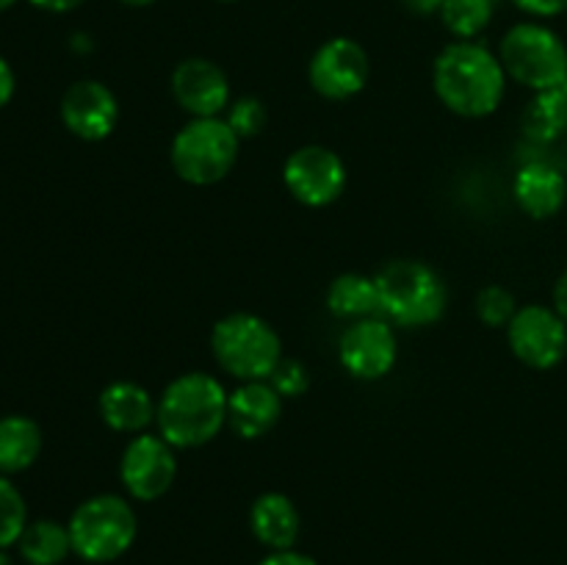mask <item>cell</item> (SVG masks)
<instances>
[{"mask_svg": "<svg viewBox=\"0 0 567 565\" xmlns=\"http://www.w3.org/2000/svg\"><path fill=\"white\" fill-rule=\"evenodd\" d=\"M432 86L452 114L482 120L502 105L507 72L498 53L474 39H457L437 53L432 64Z\"/></svg>", "mask_w": 567, "mask_h": 565, "instance_id": "cell-1", "label": "cell"}, {"mask_svg": "<svg viewBox=\"0 0 567 565\" xmlns=\"http://www.w3.org/2000/svg\"><path fill=\"white\" fill-rule=\"evenodd\" d=\"M227 424V391L214 374L186 371L164 388L155 427L175 449H197L214 441Z\"/></svg>", "mask_w": 567, "mask_h": 565, "instance_id": "cell-2", "label": "cell"}, {"mask_svg": "<svg viewBox=\"0 0 567 565\" xmlns=\"http://www.w3.org/2000/svg\"><path fill=\"white\" fill-rule=\"evenodd\" d=\"M374 280L382 316L393 325L426 327L446 314V282L424 260H391Z\"/></svg>", "mask_w": 567, "mask_h": 565, "instance_id": "cell-3", "label": "cell"}, {"mask_svg": "<svg viewBox=\"0 0 567 565\" xmlns=\"http://www.w3.org/2000/svg\"><path fill=\"white\" fill-rule=\"evenodd\" d=\"M72 554L94 565L114 563L133 546L138 532L131 502L116 493H97L75 507L70 515Z\"/></svg>", "mask_w": 567, "mask_h": 565, "instance_id": "cell-4", "label": "cell"}, {"mask_svg": "<svg viewBox=\"0 0 567 565\" xmlns=\"http://www.w3.org/2000/svg\"><path fill=\"white\" fill-rule=\"evenodd\" d=\"M216 363L241 382L269 380L282 360V341L275 327L255 314H227L210 332Z\"/></svg>", "mask_w": 567, "mask_h": 565, "instance_id": "cell-5", "label": "cell"}, {"mask_svg": "<svg viewBox=\"0 0 567 565\" xmlns=\"http://www.w3.org/2000/svg\"><path fill=\"white\" fill-rule=\"evenodd\" d=\"M241 138L221 116H197L186 122L172 142V166L192 186H214L225 181L238 161Z\"/></svg>", "mask_w": 567, "mask_h": 565, "instance_id": "cell-6", "label": "cell"}, {"mask_svg": "<svg viewBox=\"0 0 567 565\" xmlns=\"http://www.w3.org/2000/svg\"><path fill=\"white\" fill-rule=\"evenodd\" d=\"M507 78L532 92H543L567 78V44L557 31L543 22H518L509 28L498 44Z\"/></svg>", "mask_w": 567, "mask_h": 565, "instance_id": "cell-7", "label": "cell"}, {"mask_svg": "<svg viewBox=\"0 0 567 565\" xmlns=\"http://www.w3.org/2000/svg\"><path fill=\"white\" fill-rule=\"evenodd\" d=\"M282 181L291 197L308 208H327L347 188V166L341 155L321 144H305L288 155Z\"/></svg>", "mask_w": 567, "mask_h": 565, "instance_id": "cell-8", "label": "cell"}, {"mask_svg": "<svg viewBox=\"0 0 567 565\" xmlns=\"http://www.w3.org/2000/svg\"><path fill=\"white\" fill-rule=\"evenodd\" d=\"M507 341L520 363L548 371L567 355V321L548 305H526L509 321Z\"/></svg>", "mask_w": 567, "mask_h": 565, "instance_id": "cell-9", "label": "cell"}, {"mask_svg": "<svg viewBox=\"0 0 567 565\" xmlns=\"http://www.w3.org/2000/svg\"><path fill=\"white\" fill-rule=\"evenodd\" d=\"M371 78L369 53L349 37L321 44L308 64V81L324 100H349L365 89Z\"/></svg>", "mask_w": 567, "mask_h": 565, "instance_id": "cell-10", "label": "cell"}, {"mask_svg": "<svg viewBox=\"0 0 567 565\" xmlns=\"http://www.w3.org/2000/svg\"><path fill=\"white\" fill-rule=\"evenodd\" d=\"M177 476L175 446L166 438L142 432L133 435L120 460V480L136 502H155Z\"/></svg>", "mask_w": 567, "mask_h": 565, "instance_id": "cell-11", "label": "cell"}, {"mask_svg": "<svg viewBox=\"0 0 567 565\" xmlns=\"http://www.w3.org/2000/svg\"><path fill=\"white\" fill-rule=\"evenodd\" d=\"M399 343L391 321L371 316L347 327L338 343V360L358 380H382L396 366Z\"/></svg>", "mask_w": 567, "mask_h": 565, "instance_id": "cell-12", "label": "cell"}, {"mask_svg": "<svg viewBox=\"0 0 567 565\" xmlns=\"http://www.w3.org/2000/svg\"><path fill=\"white\" fill-rule=\"evenodd\" d=\"M61 120L72 136L83 142H103L120 122V103L105 83L78 81L61 97Z\"/></svg>", "mask_w": 567, "mask_h": 565, "instance_id": "cell-13", "label": "cell"}, {"mask_svg": "<svg viewBox=\"0 0 567 565\" xmlns=\"http://www.w3.org/2000/svg\"><path fill=\"white\" fill-rule=\"evenodd\" d=\"M172 94L192 120L219 116L230 100V81L225 70L208 59H186L172 72Z\"/></svg>", "mask_w": 567, "mask_h": 565, "instance_id": "cell-14", "label": "cell"}, {"mask_svg": "<svg viewBox=\"0 0 567 565\" xmlns=\"http://www.w3.org/2000/svg\"><path fill=\"white\" fill-rule=\"evenodd\" d=\"M282 415V397L269 380L241 382L227 393V424L244 441L264 438Z\"/></svg>", "mask_w": 567, "mask_h": 565, "instance_id": "cell-15", "label": "cell"}, {"mask_svg": "<svg viewBox=\"0 0 567 565\" xmlns=\"http://www.w3.org/2000/svg\"><path fill=\"white\" fill-rule=\"evenodd\" d=\"M518 208L532 219H551L563 210L567 199V177L546 161H529L513 181Z\"/></svg>", "mask_w": 567, "mask_h": 565, "instance_id": "cell-16", "label": "cell"}, {"mask_svg": "<svg viewBox=\"0 0 567 565\" xmlns=\"http://www.w3.org/2000/svg\"><path fill=\"white\" fill-rule=\"evenodd\" d=\"M158 413V402H153L150 391L138 382L116 380L100 393V415L114 432L142 435Z\"/></svg>", "mask_w": 567, "mask_h": 565, "instance_id": "cell-17", "label": "cell"}, {"mask_svg": "<svg viewBox=\"0 0 567 565\" xmlns=\"http://www.w3.org/2000/svg\"><path fill=\"white\" fill-rule=\"evenodd\" d=\"M249 526H252V535L258 537V543H264L269 552H286L293 548L299 537V510L286 493H260L252 502L249 510Z\"/></svg>", "mask_w": 567, "mask_h": 565, "instance_id": "cell-18", "label": "cell"}, {"mask_svg": "<svg viewBox=\"0 0 567 565\" xmlns=\"http://www.w3.org/2000/svg\"><path fill=\"white\" fill-rule=\"evenodd\" d=\"M42 452V430L28 415L0 419V474H17L37 463Z\"/></svg>", "mask_w": 567, "mask_h": 565, "instance_id": "cell-19", "label": "cell"}, {"mask_svg": "<svg viewBox=\"0 0 567 565\" xmlns=\"http://www.w3.org/2000/svg\"><path fill=\"white\" fill-rule=\"evenodd\" d=\"M327 308L332 316L349 321L371 319L380 316V294H377L374 277L358 275V271H347V275L336 277L327 291Z\"/></svg>", "mask_w": 567, "mask_h": 565, "instance_id": "cell-20", "label": "cell"}, {"mask_svg": "<svg viewBox=\"0 0 567 565\" xmlns=\"http://www.w3.org/2000/svg\"><path fill=\"white\" fill-rule=\"evenodd\" d=\"M524 131L532 142L551 144L567 131V78L551 89L535 92L524 111Z\"/></svg>", "mask_w": 567, "mask_h": 565, "instance_id": "cell-21", "label": "cell"}, {"mask_svg": "<svg viewBox=\"0 0 567 565\" xmlns=\"http://www.w3.org/2000/svg\"><path fill=\"white\" fill-rule=\"evenodd\" d=\"M22 559L28 565H61L72 554V541L66 524L59 521H33L17 541Z\"/></svg>", "mask_w": 567, "mask_h": 565, "instance_id": "cell-22", "label": "cell"}, {"mask_svg": "<svg viewBox=\"0 0 567 565\" xmlns=\"http://www.w3.org/2000/svg\"><path fill=\"white\" fill-rule=\"evenodd\" d=\"M498 0H443L441 20L457 39H476L496 14Z\"/></svg>", "mask_w": 567, "mask_h": 565, "instance_id": "cell-23", "label": "cell"}, {"mask_svg": "<svg viewBox=\"0 0 567 565\" xmlns=\"http://www.w3.org/2000/svg\"><path fill=\"white\" fill-rule=\"evenodd\" d=\"M28 526V507L9 476L0 474V548L14 546Z\"/></svg>", "mask_w": 567, "mask_h": 565, "instance_id": "cell-24", "label": "cell"}, {"mask_svg": "<svg viewBox=\"0 0 567 565\" xmlns=\"http://www.w3.org/2000/svg\"><path fill=\"white\" fill-rule=\"evenodd\" d=\"M518 314L513 291L504 286H487L476 294V316L487 327H509L513 316Z\"/></svg>", "mask_w": 567, "mask_h": 565, "instance_id": "cell-25", "label": "cell"}, {"mask_svg": "<svg viewBox=\"0 0 567 565\" xmlns=\"http://www.w3.org/2000/svg\"><path fill=\"white\" fill-rule=\"evenodd\" d=\"M227 125L233 127V133H236L238 138H252L258 136L260 131L266 127V105L264 100L252 97V94H247V97H238L233 100L230 105H227Z\"/></svg>", "mask_w": 567, "mask_h": 565, "instance_id": "cell-26", "label": "cell"}, {"mask_svg": "<svg viewBox=\"0 0 567 565\" xmlns=\"http://www.w3.org/2000/svg\"><path fill=\"white\" fill-rule=\"evenodd\" d=\"M269 382L275 386V391L280 393L282 399H297L308 391L310 374H308V369L299 363V360L282 358L280 363H277V369L271 371Z\"/></svg>", "mask_w": 567, "mask_h": 565, "instance_id": "cell-27", "label": "cell"}, {"mask_svg": "<svg viewBox=\"0 0 567 565\" xmlns=\"http://www.w3.org/2000/svg\"><path fill=\"white\" fill-rule=\"evenodd\" d=\"M513 3L532 17H559L567 11V0H513Z\"/></svg>", "mask_w": 567, "mask_h": 565, "instance_id": "cell-28", "label": "cell"}, {"mask_svg": "<svg viewBox=\"0 0 567 565\" xmlns=\"http://www.w3.org/2000/svg\"><path fill=\"white\" fill-rule=\"evenodd\" d=\"M258 565H316V559L297 552V548H286V552H271L269 557L260 559Z\"/></svg>", "mask_w": 567, "mask_h": 565, "instance_id": "cell-29", "label": "cell"}, {"mask_svg": "<svg viewBox=\"0 0 567 565\" xmlns=\"http://www.w3.org/2000/svg\"><path fill=\"white\" fill-rule=\"evenodd\" d=\"M14 97V72H11L9 61L0 55V109Z\"/></svg>", "mask_w": 567, "mask_h": 565, "instance_id": "cell-30", "label": "cell"}, {"mask_svg": "<svg viewBox=\"0 0 567 565\" xmlns=\"http://www.w3.org/2000/svg\"><path fill=\"white\" fill-rule=\"evenodd\" d=\"M37 9L53 11V14H64V11H75L78 6H83L86 0H31Z\"/></svg>", "mask_w": 567, "mask_h": 565, "instance_id": "cell-31", "label": "cell"}, {"mask_svg": "<svg viewBox=\"0 0 567 565\" xmlns=\"http://www.w3.org/2000/svg\"><path fill=\"white\" fill-rule=\"evenodd\" d=\"M554 310L567 321V269L559 275L557 286H554Z\"/></svg>", "mask_w": 567, "mask_h": 565, "instance_id": "cell-32", "label": "cell"}, {"mask_svg": "<svg viewBox=\"0 0 567 565\" xmlns=\"http://www.w3.org/2000/svg\"><path fill=\"white\" fill-rule=\"evenodd\" d=\"M402 3H404V9L413 11V14L426 17V14H437L443 6V0H402Z\"/></svg>", "mask_w": 567, "mask_h": 565, "instance_id": "cell-33", "label": "cell"}, {"mask_svg": "<svg viewBox=\"0 0 567 565\" xmlns=\"http://www.w3.org/2000/svg\"><path fill=\"white\" fill-rule=\"evenodd\" d=\"M120 3H125V6H133V9H144V6H153L155 0H120Z\"/></svg>", "mask_w": 567, "mask_h": 565, "instance_id": "cell-34", "label": "cell"}, {"mask_svg": "<svg viewBox=\"0 0 567 565\" xmlns=\"http://www.w3.org/2000/svg\"><path fill=\"white\" fill-rule=\"evenodd\" d=\"M17 0H0V11H6V9H11V6H14Z\"/></svg>", "mask_w": 567, "mask_h": 565, "instance_id": "cell-35", "label": "cell"}, {"mask_svg": "<svg viewBox=\"0 0 567 565\" xmlns=\"http://www.w3.org/2000/svg\"><path fill=\"white\" fill-rule=\"evenodd\" d=\"M0 565H11L9 554H6V552H3V548H0Z\"/></svg>", "mask_w": 567, "mask_h": 565, "instance_id": "cell-36", "label": "cell"}, {"mask_svg": "<svg viewBox=\"0 0 567 565\" xmlns=\"http://www.w3.org/2000/svg\"><path fill=\"white\" fill-rule=\"evenodd\" d=\"M219 3H236V0H219Z\"/></svg>", "mask_w": 567, "mask_h": 565, "instance_id": "cell-37", "label": "cell"}]
</instances>
